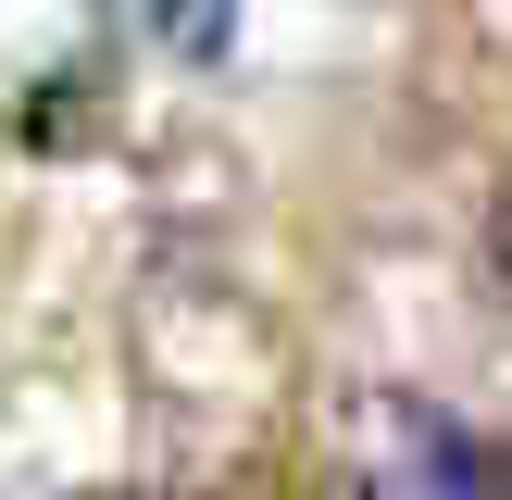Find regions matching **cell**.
Returning <instances> with one entry per match:
<instances>
[{"mask_svg": "<svg viewBox=\"0 0 512 500\" xmlns=\"http://www.w3.org/2000/svg\"><path fill=\"white\" fill-rule=\"evenodd\" d=\"M125 25H138L150 50H175V63H213L225 38H238V0H113Z\"/></svg>", "mask_w": 512, "mask_h": 500, "instance_id": "6da1fadb", "label": "cell"}, {"mask_svg": "<svg viewBox=\"0 0 512 500\" xmlns=\"http://www.w3.org/2000/svg\"><path fill=\"white\" fill-rule=\"evenodd\" d=\"M400 500H488V463H475V438H438V425H413Z\"/></svg>", "mask_w": 512, "mask_h": 500, "instance_id": "7a4b0ae2", "label": "cell"}, {"mask_svg": "<svg viewBox=\"0 0 512 500\" xmlns=\"http://www.w3.org/2000/svg\"><path fill=\"white\" fill-rule=\"evenodd\" d=\"M488 263H500V288H512V188H500V213H488Z\"/></svg>", "mask_w": 512, "mask_h": 500, "instance_id": "3957f363", "label": "cell"}]
</instances>
